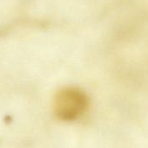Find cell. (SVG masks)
Instances as JSON below:
<instances>
[{
    "label": "cell",
    "mask_w": 148,
    "mask_h": 148,
    "mask_svg": "<svg viewBox=\"0 0 148 148\" xmlns=\"http://www.w3.org/2000/svg\"><path fill=\"white\" fill-rule=\"evenodd\" d=\"M87 107L85 95L77 89H64L55 100V112L62 120H74L82 114Z\"/></svg>",
    "instance_id": "1"
}]
</instances>
